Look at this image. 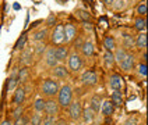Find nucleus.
Here are the masks:
<instances>
[{
    "mask_svg": "<svg viewBox=\"0 0 148 125\" xmlns=\"http://www.w3.org/2000/svg\"><path fill=\"white\" fill-rule=\"evenodd\" d=\"M90 103H91L90 108L92 110V111H94V113H98L99 110H101V104H102V100H101V97H99L98 95H94V96L91 97Z\"/></svg>",
    "mask_w": 148,
    "mask_h": 125,
    "instance_id": "nucleus-24",
    "label": "nucleus"
},
{
    "mask_svg": "<svg viewBox=\"0 0 148 125\" xmlns=\"http://www.w3.org/2000/svg\"><path fill=\"white\" fill-rule=\"evenodd\" d=\"M60 111V106H59L58 100L55 99H49L46 100V104H45V114L46 116H50V117H56Z\"/></svg>",
    "mask_w": 148,
    "mask_h": 125,
    "instance_id": "nucleus-6",
    "label": "nucleus"
},
{
    "mask_svg": "<svg viewBox=\"0 0 148 125\" xmlns=\"http://www.w3.org/2000/svg\"><path fill=\"white\" fill-rule=\"evenodd\" d=\"M137 72H138V75H140L141 78H145V76H147V64H145L144 61L138 64V67H137Z\"/></svg>",
    "mask_w": 148,
    "mask_h": 125,
    "instance_id": "nucleus-34",
    "label": "nucleus"
},
{
    "mask_svg": "<svg viewBox=\"0 0 148 125\" xmlns=\"http://www.w3.org/2000/svg\"><path fill=\"white\" fill-rule=\"evenodd\" d=\"M103 47H105V50L106 51H115V49L117 47L116 46V41L113 36H106L105 39H103Z\"/></svg>",
    "mask_w": 148,
    "mask_h": 125,
    "instance_id": "nucleus-23",
    "label": "nucleus"
},
{
    "mask_svg": "<svg viewBox=\"0 0 148 125\" xmlns=\"http://www.w3.org/2000/svg\"><path fill=\"white\" fill-rule=\"evenodd\" d=\"M20 63L24 67H29L32 66L34 63V50L31 47H25L21 53V57H20Z\"/></svg>",
    "mask_w": 148,
    "mask_h": 125,
    "instance_id": "nucleus-10",
    "label": "nucleus"
},
{
    "mask_svg": "<svg viewBox=\"0 0 148 125\" xmlns=\"http://www.w3.org/2000/svg\"><path fill=\"white\" fill-rule=\"evenodd\" d=\"M55 125H69V124H67L66 120L60 118V120H56V124H55Z\"/></svg>",
    "mask_w": 148,
    "mask_h": 125,
    "instance_id": "nucleus-40",
    "label": "nucleus"
},
{
    "mask_svg": "<svg viewBox=\"0 0 148 125\" xmlns=\"http://www.w3.org/2000/svg\"><path fill=\"white\" fill-rule=\"evenodd\" d=\"M134 45L138 47V49H144L147 47V33L145 32H140L137 36H136V39H134Z\"/></svg>",
    "mask_w": 148,
    "mask_h": 125,
    "instance_id": "nucleus-20",
    "label": "nucleus"
},
{
    "mask_svg": "<svg viewBox=\"0 0 148 125\" xmlns=\"http://www.w3.org/2000/svg\"><path fill=\"white\" fill-rule=\"evenodd\" d=\"M14 95H13V103L16 104V106H21L23 103H24L25 100V89L24 86H17L16 89H14Z\"/></svg>",
    "mask_w": 148,
    "mask_h": 125,
    "instance_id": "nucleus-14",
    "label": "nucleus"
},
{
    "mask_svg": "<svg viewBox=\"0 0 148 125\" xmlns=\"http://www.w3.org/2000/svg\"><path fill=\"white\" fill-rule=\"evenodd\" d=\"M55 54H56V58H58V63L60 64L69 57V49L63 45H59V46L55 47Z\"/></svg>",
    "mask_w": 148,
    "mask_h": 125,
    "instance_id": "nucleus-16",
    "label": "nucleus"
},
{
    "mask_svg": "<svg viewBox=\"0 0 148 125\" xmlns=\"http://www.w3.org/2000/svg\"><path fill=\"white\" fill-rule=\"evenodd\" d=\"M81 82L85 86H94V85H97V82H98V75L92 70H87L81 75Z\"/></svg>",
    "mask_w": 148,
    "mask_h": 125,
    "instance_id": "nucleus-5",
    "label": "nucleus"
},
{
    "mask_svg": "<svg viewBox=\"0 0 148 125\" xmlns=\"http://www.w3.org/2000/svg\"><path fill=\"white\" fill-rule=\"evenodd\" d=\"M14 120H18V118H21L23 117V108H16L14 110Z\"/></svg>",
    "mask_w": 148,
    "mask_h": 125,
    "instance_id": "nucleus-37",
    "label": "nucleus"
},
{
    "mask_svg": "<svg viewBox=\"0 0 148 125\" xmlns=\"http://www.w3.org/2000/svg\"><path fill=\"white\" fill-rule=\"evenodd\" d=\"M134 29H137L138 32H145V29H147V20H145V17H138L134 21Z\"/></svg>",
    "mask_w": 148,
    "mask_h": 125,
    "instance_id": "nucleus-25",
    "label": "nucleus"
},
{
    "mask_svg": "<svg viewBox=\"0 0 148 125\" xmlns=\"http://www.w3.org/2000/svg\"><path fill=\"white\" fill-rule=\"evenodd\" d=\"M103 63H105V67H113L115 64V57H113V53L112 51H105L103 54Z\"/></svg>",
    "mask_w": 148,
    "mask_h": 125,
    "instance_id": "nucleus-31",
    "label": "nucleus"
},
{
    "mask_svg": "<svg viewBox=\"0 0 148 125\" xmlns=\"http://www.w3.org/2000/svg\"><path fill=\"white\" fill-rule=\"evenodd\" d=\"M64 41V25L63 24H59L56 25V28H55V31L52 33V42L59 46V45H62Z\"/></svg>",
    "mask_w": 148,
    "mask_h": 125,
    "instance_id": "nucleus-7",
    "label": "nucleus"
},
{
    "mask_svg": "<svg viewBox=\"0 0 148 125\" xmlns=\"http://www.w3.org/2000/svg\"><path fill=\"white\" fill-rule=\"evenodd\" d=\"M101 111H102V114L105 117H110L113 113H115V107H113V104L110 103V100L102 101V104H101Z\"/></svg>",
    "mask_w": 148,
    "mask_h": 125,
    "instance_id": "nucleus-19",
    "label": "nucleus"
},
{
    "mask_svg": "<svg viewBox=\"0 0 148 125\" xmlns=\"http://www.w3.org/2000/svg\"><path fill=\"white\" fill-rule=\"evenodd\" d=\"M56 124V118L50 116H45L42 118V125H55Z\"/></svg>",
    "mask_w": 148,
    "mask_h": 125,
    "instance_id": "nucleus-36",
    "label": "nucleus"
},
{
    "mask_svg": "<svg viewBox=\"0 0 148 125\" xmlns=\"http://www.w3.org/2000/svg\"><path fill=\"white\" fill-rule=\"evenodd\" d=\"M46 36H48V29H46V28H41V29H38V31L32 35V39L35 42H42Z\"/></svg>",
    "mask_w": 148,
    "mask_h": 125,
    "instance_id": "nucleus-29",
    "label": "nucleus"
},
{
    "mask_svg": "<svg viewBox=\"0 0 148 125\" xmlns=\"http://www.w3.org/2000/svg\"><path fill=\"white\" fill-rule=\"evenodd\" d=\"M45 104H46V100L43 99V97H38V99L34 101V110H35V113H43L45 111Z\"/></svg>",
    "mask_w": 148,
    "mask_h": 125,
    "instance_id": "nucleus-27",
    "label": "nucleus"
},
{
    "mask_svg": "<svg viewBox=\"0 0 148 125\" xmlns=\"http://www.w3.org/2000/svg\"><path fill=\"white\" fill-rule=\"evenodd\" d=\"M120 68L123 70L124 72H130L132 70H134V67H136V57L130 54V53H127V56L124 57V60L119 64Z\"/></svg>",
    "mask_w": 148,
    "mask_h": 125,
    "instance_id": "nucleus-11",
    "label": "nucleus"
},
{
    "mask_svg": "<svg viewBox=\"0 0 148 125\" xmlns=\"http://www.w3.org/2000/svg\"><path fill=\"white\" fill-rule=\"evenodd\" d=\"M109 88L112 91H122V88H123V78L119 74H112L109 76Z\"/></svg>",
    "mask_w": 148,
    "mask_h": 125,
    "instance_id": "nucleus-12",
    "label": "nucleus"
},
{
    "mask_svg": "<svg viewBox=\"0 0 148 125\" xmlns=\"http://www.w3.org/2000/svg\"><path fill=\"white\" fill-rule=\"evenodd\" d=\"M80 14H81L82 18H87V20H90V14H88V13H85V11H80Z\"/></svg>",
    "mask_w": 148,
    "mask_h": 125,
    "instance_id": "nucleus-41",
    "label": "nucleus"
},
{
    "mask_svg": "<svg viewBox=\"0 0 148 125\" xmlns=\"http://www.w3.org/2000/svg\"><path fill=\"white\" fill-rule=\"evenodd\" d=\"M43 58H45V64L49 67V68H53L55 66L59 64L56 54H55V47H48L46 51L43 53Z\"/></svg>",
    "mask_w": 148,
    "mask_h": 125,
    "instance_id": "nucleus-9",
    "label": "nucleus"
},
{
    "mask_svg": "<svg viewBox=\"0 0 148 125\" xmlns=\"http://www.w3.org/2000/svg\"><path fill=\"white\" fill-rule=\"evenodd\" d=\"M67 113H69V117L73 120V121H78L81 118L82 114V106L80 100H73L70 103V106L67 107Z\"/></svg>",
    "mask_w": 148,
    "mask_h": 125,
    "instance_id": "nucleus-4",
    "label": "nucleus"
},
{
    "mask_svg": "<svg viewBox=\"0 0 148 125\" xmlns=\"http://www.w3.org/2000/svg\"><path fill=\"white\" fill-rule=\"evenodd\" d=\"M31 125H42V116L39 113H35L31 117Z\"/></svg>",
    "mask_w": 148,
    "mask_h": 125,
    "instance_id": "nucleus-35",
    "label": "nucleus"
},
{
    "mask_svg": "<svg viewBox=\"0 0 148 125\" xmlns=\"http://www.w3.org/2000/svg\"><path fill=\"white\" fill-rule=\"evenodd\" d=\"M52 75H53V78L63 81V79L69 78V70H67V67L64 64H58V66H55L52 68Z\"/></svg>",
    "mask_w": 148,
    "mask_h": 125,
    "instance_id": "nucleus-8",
    "label": "nucleus"
},
{
    "mask_svg": "<svg viewBox=\"0 0 148 125\" xmlns=\"http://www.w3.org/2000/svg\"><path fill=\"white\" fill-rule=\"evenodd\" d=\"M52 21H53V22H55V16H49V18H48V22H46V24L49 25L50 22H52Z\"/></svg>",
    "mask_w": 148,
    "mask_h": 125,
    "instance_id": "nucleus-42",
    "label": "nucleus"
},
{
    "mask_svg": "<svg viewBox=\"0 0 148 125\" xmlns=\"http://www.w3.org/2000/svg\"><path fill=\"white\" fill-rule=\"evenodd\" d=\"M56 96H58V103L60 108H67L73 101V88L70 85H63L59 88Z\"/></svg>",
    "mask_w": 148,
    "mask_h": 125,
    "instance_id": "nucleus-1",
    "label": "nucleus"
},
{
    "mask_svg": "<svg viewBox=\"0 0 148 125\" xmlns=\"http://www.w3.org/2000/svg\"><path fill=\"white\" fill-rule=\"evenodd\" d=\"M80 120H82V122L87 125V124H92L94 122V120H95V113L91 110L90 107L84 108L82 110V114H81V118Z\"/></svg>",
    "mask_w": 148,
    "mask_h": 125,
    "instance_id": "nucleus-18",
    "label": "nucleus"
},
{
    "mask_svg": "<svg viewBox=\"0 0 148 125\" xmlns=\"http://www.w3.org/2000/svg\"><path fill=\"white\" fill-rule=\"evenodd\" d=\"M59 82L56 79H53V78H48V79H45L43 83H42L41 86V93L42 96H45V97H49V99H53L56 95H58L59 92Z\"/></svg>",
    "mask_w": 148,
    "mask_h": 125,
    "instance_id": "nucleus-2",
    "label": "nucleus"
},
{
    "mask_svg": "<svg viewBox=\"0 0 148 125\" xmlns=\"http://www.w3.org/2000/svg\"><path fill=\"white\" fill-rule=\"evenodd\" d=\"M27 42H28V36L24 33V35H21V36H20V39L16 42L14 49H16V50H21V51H23V50L27 47Z\"/></svg>",
    "mask_w": 148,
    "mask_h": 125,
    "instance_id": "nucleus-30",
    "label": "nucleus"
},
{
    "mask_svg": "<svg viewBox=\"0 0 148 125\" xmlns=\"http://www.w3.org/2000/svg\"><path fill=\"white\" fill-rule=\"evenodd\" d=\"M67 61H69V68L67 70L71 71V72H78L82 68V57H81V54H78L77 51L69 54Z\"/></svg>",
    "mask_w": 148,
    "mask_h": 125,
    "instance_id": "nucleus-3",
    "label": "nucleus"
},
{
    "mask_svg": "<svg viewBox=\"0 0 148 125\" xmlns=\"http://www.w3.org/2000/svg\"><path fill=\"white\" fill-rule=\"evenodd\" d=\"M0 125H13V121H11L10 118H6V120H3V121L0 122Z\"/></svg>",
    "mask_w": 148,
    "mask_h": 125,
    "instance_id": "nucleus-39",
    "label": "nucleus"
},
{
    "mask_svg": "<svg viewBox=\"0 0 148 125\" xmlns=\"http://www.w3.org/2000/svg\"><path fill=\"white\" fill-rule=\"evenodd\" d=\"M127 50L124 49V47H116L115 51H113V57H115V63H117V64H120L122 61L124 60V57L127 56Z\"/></svg>",
    "mask_w": 148,
    "mask_h": 125,
    "instance_id": "nucleus-22",
    "label": "nucleus"
},
{
    "mask_svg": "<svg viewBox=\"0 0 148 125\" xmlns=\"http://www.w3.org/2000/svg\"><path fill=\"white\" fill-rule=\"evenodd\" d=\"M133 45H134V38H133V35L126 33V35L123 36V47L127 50V49H130Z\"/></svg>",
    "mask_w": 148,
    "mask_h": 125,
    "instance_id": "nucleus-32",
    "label": "nucleus"
},
{
    "mask_svg": "<svg viewBox=\"0 0 148 125\" xmlns=\"http://www.w3.org/2000/svg\"><path fill=\"white\" fill-rule=\"evenodd\" d=\"M59 3H64V1H66V0H58Z\"/></svg>",
    "mask_w": 148,
    "mask_h": 125,
    "instance_id": "nucleus-44",
    "label": "nucleus"
},
{
    "mask_svg": "<svg viewBox=\"0 0 148 125\" xmlns=\"http://www.w3.org/2000/svg\"><path fill=\"white\" fill-rule=\"evenodd\" d=\"M103 3H106V4H112V3H113V0H103Z\"/></svg>",
    "mask_w": 148,
    "mask_h": 125,
    "instance_id": "nucleus-43",
    "label": "nucleus"
},
{
    "mask_svg": "<svg viewBox=\"0 0 148 125\" xmlns=\"http://www.w3.org/2000/svg\"><path fill=\"white\" fill-rule=\"evenodd\" d=\"M87 125H95V124H94V122H92V124H87Z\"/></svg>",
    "mask_w": 148,
    "mask_h": 125,
    "instance_id": "nucleus-45",
    "label": "nucleus"
},
{
    "mask_svg": "<svg viewBox=\"0 0 148 125\" xmlns=\"http://www.w3.org/2000/svg\"><path fill=\"white\" fill-rule=\"evenodd\" d=\"M110 103L113 104V107H120L123 104V96L120 91H113L112 96H110Z\"/></svg>",
    "mask_w": 148,
    "mask_h": 125,
    "instance_id": "nucleus-21",
    "label": "nucleus"
},
{
    "mask_svg": "<svg viewBox=\"0 0 148 125\" xmlns=\"http://www.w3.org/2000/svg\"><path fill=\"white\" fill-rule=\"evenodd\" d=\"M13 125H27V120H25L24 117H21V118L16 120V121L13 122Z\"/></svg>",
    "mask_w": 148,
    "mask_h": 125,
    "instance_id": "nucleus-38",
    "label": "nucleus"
},
{
    "mask_svg": "<svg viewBox=\"0 0 148 125\" xmlns=\"http://www.w3.org/2000/svg\"><path fill=\"white\" fill-rule=\"evenodd\" d=\"M136 13L138 14V17H145V14H147V3H145V1L140 3V4L136 7Z\"/></svg>",
    "mask_w": 148,
    "mask_h": 125,
    "instance_id": "nucleus-33",
    "label": "nucleus"
},
{
    "mask_svg": "<svg viewBox=\"0 0 148 125\" xmlns=\"http://www.w3.org/2000/svg\"><path fill=\"white\" fill-rule=\"evenodd\" d=\"M80 51H81V57H91L95 53V46L91 41H84L80 47Z\"/></svg>",
    "mask_w": 148,
    "mask_h": 125,
    "instance_id": "nucleus-13",
    "label": "nucleus"
},
{
    "mask_svg": "<svg viewBox=\"0 0 148 125\" xmlns=\"http://www.w3.org/2000/svg\"><path fill=\"white\" fill-rule=\"evenodd\" d=\"M20 85V82H18V70H13V72H11V75H10V78H8V82H7V91L11 92L14 91L17 86Z\"/></svg>",
    "mask_w": 148,
    "mask_h": 125,
    "instance_id": "nucleus-17",
    "label": "nucleus"
},
{
    "mask_svg": "<svg viewBox=\"0 0 148 125\" xmlns=\"http://www.w3.org/2000/svg\"><path fill=\"white\" fill-rule=\"evenodd\" d=\"M46 45L45 43H42V42H36V45H35V47H34V56H36V57H41L42 54L46 51Z\"/></svg>",
    "mask_w": 148,
    "mask_h": 125,
    "instance_id": "nucleus-28",
    "label": "nucleus"
},
{
    "mask_svg": "<svg viewBox=\"0 0 148 125\" xmlns=\"http://www.w3.org/2000/svg\"><path fill=\"white\" fill-rule=\"evenodd\" d=\"M77 38V28L73 24L64 25V43H70V42Z\"/></svg>",
    "mask_w": 148,
    "mask_h": 125,
    "instance_id": "nucleus-15",
    "label": "nucleus"
},
{
    "mask_svg": "<svg viewBox=\"0 0 148 125\" xmlns=\"http://www.w3.org/2000/svg\"><path fill=\"white\" fill-rule=\"evenodd\" d=\"M28 81H29V70H28V67H24V68L18 70V82L27 83Z\"/></svg>",
    "mask_w": 148,
    "mask_h": 125,
    "instance_id": "nucleus-26",
    "label": "nucleus"
}]
</instances>
